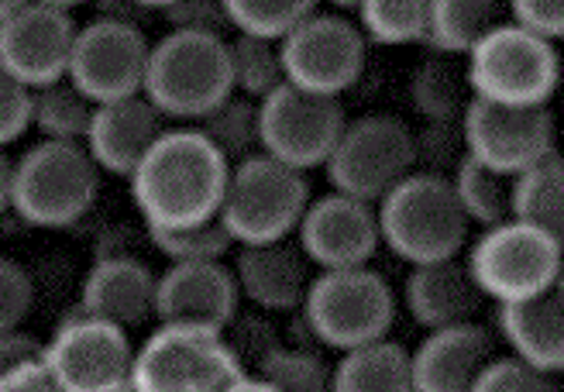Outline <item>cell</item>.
Returning a JSON list of instances; mask_svg holds the SVG:
<instances>
[{
  "label": "cell",
  "instance_id": "6da1fadb",
  "mask_svg": "<svg viewBox=\"0 0 564 392\" xmlns=\"http://www.w3.org/2000/svg\"><path fill=\"white\" fill-rule=\"evenodd\" d=\"M231 165L196 128H162L128 176L145 228H189L217 217Z\"/></svg>",
  "mask_w": 564,
  "mask_h": 392
},
{
  "label": "cell",
  "instance_id": "7a4b0ae2",
  "mask_svg": "<svg viewBox=\"0 0 564 392\" xmlns=\"http://www.w3.org/2000/svg\"><path fill=\"white\" fill-rule=\"evenodd\" d=\"M382 248L406 265L458 259L471 224L465 220L447 176L413 170L376 204Z\"/></svg>",
  "mask_w": 564,
  "mask_h": 392
},
{
  "label": "cell",
  "instance_id": "3957f363",
  "mask_svg": "<svg viewBox=\"0 0 564 392\" xmlns=\"http://www.w3.org/2000/svg\"><path fill=\"white\" fill-rule=\"evenodd\" d=\"M300 320L317 345L345 355L389 338L397 324V293L372 265L321 272L310 279Z\"/></svg>",
  "mask_w": 564,
  "mask_h": 392
},
{
  "label": "cell",
  "instance_id": "277c9868",
  "mask_svg": "<svg viewBox=\"0 0 564 392\" xmlns=\"http://www.w3.org/2000/svg\"><path fill=\"white\" fill-rule=\"evenodd\" d=\"M100 196V170L83 145L39 142L11 170V210L42 231H63L87 217Z\"/></svg>",
  "mask_w": 564,
  "mask_h": 392
},
{
  "label": "cell",
  "instance_id": "5b68a950",
  "mask_svg": "<svg viewBox=\"0 0 564 392\" xmlns=\"http://www.w3.org/2000/svg\"><path fill=\"white\" fill-rule=\"evenodd\" d=\"M231 94L235 90L228 69V39L165 32L152 45L141 97L162 118L196 124Z\"/></svg>",
  "mask_w": 564,
  "mask_h": 392
},
{
  "label": "cell",
  "instance_id": "8992f818",
  "mask_svg": "<svg viewBox=\"0 0 564 392\" xmlns=\"http://www.w3.org/2000/svg\"><path fill=\"white\" fill-rule=\"evenodd\" d=\"M310 200L314 196H310L306 173L259 152L231 165L217 220L231 235L235 248L290 241Z\"/></svg>",
  "mask_w": 564,
  "mask_h": 392
},
{
  "label": "cell",
  "instance_id": "52a82bcc",
  "mask_svg": "<svg viewBox=\"0 0 564 392\" xmlns=\"http://www.w3.org/2000/svg\"><path fill=\"white\" fill-rule=\"evenodd\" d=\"M245 366L224 330L155 324L131 358V392H224Z\"/></svg>",
  "mask_w": 564,
  "mask_h": 392
},
{
  "label": "cell",
  "instance_id": "ba28073f",
  "mask_svg": "<svg viewBox=\"0 0 564 392\" xmlns=\"http://www.w3.org/2000/svg\"><path fill=\"white\" fill-rule=\"evenodd\" d=\"M465 73L475 100L506 107H547L561 83V52L510 24H492L468 55Z\"/></svg>",
  "mask_w": 564,
  "mask_h": 392
},
{
  "label": "cell",
  "instance_id": "9c48e42d",
  "mask_svg": "<svg viewBox=\"0 0 564 392\" xmlns=\"http://www.w3.org/2000/svg\"><path fill=\"white\" fill-rule=\"evenodd\" d=\"M478 293L496 306L541 296L561 286L564 238L544 235L517 220L486 228L465 259Z\"/></svg>",
  "mask_w": 564,
  "mask_h": 392
},
{
  "label": "cell",
  "instance_id": "30bf717a",
  "mask_svg": "<svg viewBox=\"0 0 564 392\" xmlns=\"http://www.w3.org/2000/svg\"><path fill=\"white\" fill-rule=\"evenodd\" d=\"M324 170L334 193L376 207L392 186L416 170L413 131L392 115H365L345 121V131L334 142Z\"/></svg>",
  "mask_w": 564,
  "mask_h": 392
},
{
  "label": "cell",
  "instance_id": "8fae6325",
  "mask_svg": "<svg viewBox=\"0 0 564 392\" xmlns=\"http://www.w3.org/2000/svg\"><path fill=\"white\" fill-rule=\"evenodd\" d=\"M369 42L345 14L314 11L290 35L279 39V59L286 83L296 90L341 100L365 73Z\"/></svg>",
  "mask_w": 564,
  "mask_h": 392
},
{
  "label": "cell",
  "instance_id": "7c38bea8",
  "mask_svg": "<svg viewBox=\"0 0 564 392\" xmlns=\"http://www.w3.org/2000/svg\"><path fill=\"white\" fill-rule=\"evenodd\" d=\"M345 107L334 97H317L282 83L259 100V149L262 155L296 173L324 170L334 142L345 131Z\"/></svg>",
  "mask_w": 564,
  "mask_h": 392
},
{
  "label": "cell",
  "instance_id": "4fadbf2b",
  "mask_svg": "<svg viewBox=\"0 0 564 392\" xmlns=\"http://www.w3.org/2000/svg\"><path fill=\"white\" fill-rule=\"evenodd\" d=\"M128 330L76 311L45 341L42 366L59 392H121L131 375Z\"/></svg>",
  "mask_w": 564,
  "mask_h": 392
},
{
  "label": "cell",
  "instance_id": "5bb4252c",
  "mask_svg": "<svg viewBox=\"0 0 564 392\" xmlns=\"http://www.w3.org/2000/svg\"><path fill=\"white\" fill-rule=\"evenodd\" d=\"M149 52L152 42L141 32V24L97 18L76 28L66 79L94 104L138 97L145 87Z\"/></svg>",
  "mask_w": 564,
  "mask_h": 392
},
{
  "label": "cell",
  "instance_id": "9a60e30c",
  "mask_svg": "<svg viewBox=\"0 0 564 392\" xmlns=\"http://www.w3.org/2000/svg\"><path fill=\"white\" fill-rule=\"evenodd\" d=\"M462 134L468 159L482 162L486 170L506 179L557 152L551 107H506L471 100L462 118Z\"/></svg>",
  "mask_w": 564,
  "mask_h": 392
},
{
  "label": "cell",
  "instance_id": "2e32d148",
  "mask_svg": "<svg viewBox=\"0 0 564 392\" xmlns=\"http://www.w3.org/2000/svg\"><path fill=\"white\" fill-rule=\"evenodd\" d=\"M296 244L306 262L321 272L372 265L382 248L376 207L330 189L306 204L296 228Z\"/></svg>",
  "mask_w": 564,
  "mask_h": 392
},
{
  "label": "cell",
  "instance_id": "e0dca14e",
  "mask_svg": "<svg viewBox=\"0 0 564 392\" xmlns=\"http://www.w3.org/2000/svg\"><path fill=\"white\" fill-rule=\"evenodd\" d=\"M73 42V14L32 0L14 18L0 21V69L28 90L48 87L55 79H66Z\"/></svg>",
  "mask_w": 564,
  "mask_h": 392
},
{
  "label": "cell",
  "instance_id": "ac0fdd59",
  "mask_svg": "<svg viewBox=\"0 0 564 392\" xmlns=\"http://www.w3.org/2000/svg\"><path fill=\"white\" fill-rule=\"evenodd\" d=\"M238 311V283L224 262H169L155 275V324L228 330Z\"/></svg>",
  "mask_w": 564,
  "mask_h": 392
},
{
  "label": "cell",
  "instance_id": "d6986e66",
  "mask_svg": "<svg viewBox=\"0 0 564 392\" xmlns=\"http://www.w3.org/2000/svg\"><path fill=\"white\" fill-rule=\"evenodd\" d=\"M496 358V338L482 324H455L427 330L410 351V372L416 392H471Z\"/></svg>",
  "mask_w": 564,
  "mask_h": 392
},
{
  "label": "cell",
  "instance_id": "ffe728a7",
  "mask_svg": "<svg viewBox=\"0 0 564 392\" xmlns=\"http://www.w3.org/2000/svg\"><path fill=\"white\" fill-rule=\"evenodd\" d=\"M231 272L238 283V296L265 314L300 311L310 290V262L300 244L290 241L238 244Z\"/></svg>",
  "mask_w": 564,
  "mask_h": 392
},
{
  "label": "cell",
  "instance_id": "44dd1931",
  "mask_svg": "<svg viewBox=\"0 0 564 392\" xmlns=\"http://www.w3.org/2000/svg\"><path fill=\"white\" fill-rule=\"evenodd\" d=\"M159 134H162V115L138 94L124 100L97 104L90 131L83 138V149H87L100 173L128 179Z\"/></svg>",
  "mask_w": 564,
  "mask_h": 392
},
{
  "label": "cell",
  "instance_id": "7402d4cb",
  "mask_svg": "<svg viewBox=\"0 0 564 392\" xmlns=\"http://www.w3.org/2000/svg\"><path fill=\"white\" fill-rule=\"evenodd\" d=\"M79 311L121 330L149 324L155 311V272L138 255L94 259L79 290Z\"/></svg>",
  "mask_w": 564,
  "mask_h": 392
},
{
  "label": "cell",
  "instance_id": "603a6c76",
  "mask_svg": "<svg viewBox=\"0 0 564 392\" xmlns=\"http://www.w3.org/2000/svg\"><path fill=\"white\" fill-rule=\"evenodd\" d=\"M486 296L478 293L468 265L458 259H441L427 265H410L403 283V306L423 330H441L475 320Z\"/></svg>",
  "mask_w": 564,
  "mask_h": 392
},
{
  "label": "cell",
  "instance_id": "cb8c5ba5",
  "mask_svg": "<svg viewBox=\"0 0 564 392\" xmlns=\"http://www.w3.org/2000/svg\"><path fill=\"white\" fill-rule=\"evenodd\" d=\"M502 341L510 345L513 358L523 366L561 375L564 372V296L561 286L517 300V303H502L496 314Z\"/></svg>",
  "mask_w": 564,
  "mask_h": 392
},
{
  "label": "cell",
  "instance_id": "d4e9b609",
  "mask_svg": "<svg viewBox=\"0 0 564 392\" xmlns=\"http://www.w3.org/2000/svg\"><path fill=\"white\" fill-rule=\"evenodd\" d=\"M510 220L564 238V162L557 152L510 179Z\"/></svg>",
  "mask_w": 564,
  "mask_h": 392
},
{
  "label": "cell",
  "instance_id": "484cf974",
  "mask_svg": "<svg viewBox=\"0 0 564 392\" xmlns=\"http://www.w3.org/2000/svg\"><path fill=\"white\" fill-rule=\"evenodd\" d=\"M334 392H416L410 351L389 338L345 351L334 366Z\"/></svg>",
  "mask_w": 564,
  "mask_h": 392
},
{
  "label": "cell",
  "instance_id": "4316f807",
  "mask_svg": "<svg viewBox=\"0 0 564 392\" xmlns=\"http://www.w3.org/2000/svg\"><path fill=\"white\" fill-rule=\"evenodd\" d=\"M465 59L455 55H427L410 76V104L423 121H462L471 104Z\"/></svg>",
  "mask_w": 564,
  "mask_h": 392
},
{
  "label": "cell",
  "instance_id": "83f0119b",
  "mask_svg": "<svg viewBox=\"0 0 564 392\" xmlns=\"http://www.w3.org/2000/svg\"><path fill=\"white\" fill-rule=\"evenodd\" d=\"M499 18V0H431L427 11V32H423V45L434 55H465L482 42Z\"/></svg>",
  "mask_w": 564,
  "mask_h": 392
},
{
  "label": "cell",
  "instance_id": "f1b7e54d",
  "mask_svg": "<svg viewBox=\"0 0 564 392\" xmlns=\"http://www.w3.org/2000/svg\"><path fill=\"white\" fill-rule=\"evenodd\" d=\"M94 107L97 104L87 94H79L69 79H55L48 87L32 90V128L42 134V142L83 145Z\"/></svg>",
  "mask_w": 564,
  "mask_h": 392
},
{
  "label": "cell",
  "instance_id": "f546056e",
  "mask_svg": "<svg viewBox=\"0 0 564 392\" xmlns=\"http://www.w3.org/2000/svg\"><path fill=\"white\" fill-rule=\"evenodd\" d=\"M451 189H455V200L465 214L468 224L475 228H496V224L510 220V179L486 170L482 162L462 159L458 170L447 176Z\"/></svg>",
  "mask_w": 564,
  "mask_h": 392
},
{
  "label": "cell",
  "instance_id": "4dcf8cb0",
  "mask_svg": "<svg viewBox=\"0 0 564 392\" xmlns=\"http://www.w3.org/2000/svg\"><path fill=\"white\" fill-rule=\"evenodd\" d=\"M207 142L220 152V159L235 165L248 155H259V104L231 94L228 100H220L210 115H204L193 124Z\"/></svg>",
  "mask_w": 564,
  "mask_h": 392
},
{
  "label": "cell",
  "instance_id": "1f68e13d",
  "mask_svg": "<svg viewBox=\"0 0 564 392\" xmlns=\"http://www.w3.org/2000/svg\"><path fill=\"white\" fill-rule=\"evenodd\" d=\"M228 69H231V90L256 104L286 83V73H282V59H279V42L272 39L235 32L228 39Z\"/></svg>",
  "mask_w": 564,
  "mask_h": 392
},
{
  "label": "cell",
  "instance_id": "d6a6232c",
  "mask_svg": "<svg viewBox=\"0 0 564 392\" xmlns=\"http://www.w3.org/2000/svg\"><path fill=\"white\" fill-rule=\"evenodd\" d=\"M427 11L431 0H361V8L355 11V24L365 42L400 48L423 42Z\"/></svg>",
  "mask_w": 564,
  "mask_h": 392
},
{
  "label": "cell",
  "instance_id": "836d02e7",
  "mask_svg": "<svg viewBox=\"0 0 564 392\" xmlns=\"http://www.w3.org/2000/svg\"><path fill=\"white\" fill-rule=\"evenodd\" d=\"M145 241L169 262H224L235 251L231 235L217 217L189 228H145Z\"/></svg>",
  "mask_w": 564,
  "mask_h": 392
},
{
  "label": "cell",
  "instance_id": "e575fe53",
  "mask_svg": "<svg viewBox=\"0 0 564 392\" xmlns=\"http://www.w3.org/2000/svg\"><path fill=\"white\" fill-rule=\"evenodd\" d=\"M321 0H224L231 32L279 42L293 28L317 11Z\"/></svg>",
  "mask_w": 564,
  "mask_h": 392
},
{
  "label": "cell",
  "instance_id": "d590c367",
  "mask_svg": "<svg viewBox=\"0 0 564 392\" xmlns=\"http://www.w3.org/2000/svg\"><path fill=\"white\" fill-rule=\"evenodd\" d=\"M259 375L279 392H334V369L306 348H272L259 361Z\"/></svg>",
  "mask_w": 564,
  "mask_h": 392
},
{
  "label": "cell",
  "instance_id": "8d00e7d4",
  "mask_svg": "<svg viewBox=\"0 0 564 392\" xmlns=\"http://www.w3.org/2000/svg\"><path fill=\"white\" fill-rule=\"evenodd\" d=\"M413 155L420 173L451 176L458 170V162L468 155L462 121H427L420 134H413Z\"/></svg>",
  "mask_w": 564,
  "mask_h": 392
},
{
  "label": "cell",
  "instance_id": "74e56055",
  "mask_svg": "<svg viewBox=\"0 0 564 392\" xmlns=\"http://www.w3.org/2000/svg\"><path fill=\"white\" fill-rule=\"evenodd\" d=\"M471 392H561V385H557V375L530 369L513 355L510 358L496 355Z\"/></svg>",
  "mask_w": 564,
  "mask_h": 392
},
{
  "label": "cell",
  "instance_id": "f35d334b",
  "mask_svg": "<svg viewBox=\"0 0 564 392\" xmlns=\"http://www.w3.org/2000/svg\"><path fill=\"white\" fill-rule=\"evenodd\" d=\"M162 18L169 21L173 32H193V35H214V39H228L231 35V21L224 11V0H173Z\"/></svg>",
  "mask_w": 564,
  "mask_h": 392
},
{
  "label": "cell",
  "instance_id": "ab89813d",
  "mask_svg": "<svg viewBox=\"0 0 564 392\" xmlns=\"http://www.w3.org/2000/svg\"><path fill=\"white\" fill-rule=\"evenodd\" d=\"M32 303H35V283L28 269L18 265L14 259L0 255V334L21 327L24 317L32 314Z\"/></svg>",
  "mask_w": 564,
  "mask_h": 392
},
{
  "label": "cell",
  "instance_id": "60d3db41",
  "mask_svg": "<svg viewBox=\"0 0 564 392\" xmlns=\"http://www.w3.org/2000/svg\"><path fill=\"white\" fill-rule=\"evenodd\" d=\"M32 128V90L0 69V152H8Z\"/></svg>",
  "mask_w": 564,
  "mask_h": 392
},
{
  "label": "cell",
  "instance_id": "b9f144b4",
  "mask_svg": "<svg viewBox=\"0 0 564 392\" xmlns=\"http://www.w3.org/2000/svg\"><path fill=\"white\" fill-rule=\"evenodd\" d=\"M506 4H510L513 24L523 32L554 45L564 39V0H506Z\"/></svg>",
  "mask_w": 564,
  "mask_h": 392
},
{
  "label": "cell",
  "instance_id": "7bdbcfd3",
  "mask_svg": "<svg viewBox=\"0 0 564 392\" xmlns=\"http://www.w3.org/2000/svg\"><path fill=\"white\" fill-rule=\"evenodd\" d=\"M42 351H45V341H39L35 334H28L21 327L4 330L0 334V375L28 366V361H42Z\"/></svg>",
  "mask_w": 564,
  "mask_h": 392
},
{
  "label": "cell",
  "instance_id": "ee69618b",
  "mask_svg": "<svg viewBox=\"0 0 564 392\" xmlns=\"http://www.w3.org/2000/svg\"><path fill=\"white\" fill-rule=\"evenodd\" d=\"M0 392H59V385L52 382L42 361H28V366L0 375Z\"/></svg>",
  "mask_w": 564,
  "mask_h": 392
},
{
  "label": "cell",
  "instance_id": "f6af8a7d",
  "mask_svg": "<svg viewBox=\"0 0 564 392\" xmlns=\"http://www.w3.org/2000/svg\"><path fill=\"white\" fill-rule=\"evenodd\" d=\"M90 4L97 8V18H104V21L138 24V21H141V14H145L138 4H131V0H90Z\"/></svg>",
  "mask_w": 564,
  "mask_h": 392
},
{
  "label": "cell",
  "instance_id": "bcb514c9",
  "mask_svg": "<svg viewBox=\"0 0 564 392\" xmlns=\"http://www.w3.org/2000/svg\"><path fill=\"white\" fill-rule=\"evenodd\" d=\"M11 170L14 162L8 159V152H0V214L11 210Z\"/></svg>",
  "mask_w": 564,
  "mask_h": 392
},
{
  "label": "cell",
  "instance_id": "7dc6e473",
  "mask_svg": "<svg viewBox=\"0 0 564 392\" xmlns=\"http://www.w3.org/2000/svg\"><path fill=\"white\" fill-rule=\"evenodd\" d=\"M224 392H279V389H275V385H269L262 375H248V372H245V375H238V379H235L228 389H224Z\"/></svg>",
  "mask_w": 564,
  "mask_h": 392
},
{
  "label": "cell",
  "instance_id": "c3c4849f",
  "mask_svg": "<svg viewBox=\"0 0 564 392\" xmlns=\"http://www.w3.org/2000/svg\"><path fill=\"white\" fill-rule=\"evenodd\" d=\"M32 0H0V21H8V18H14L21 8H28Z\"/></svg>",
  "mask_w": 564,
  "mask_h": 392
},
{
  "label": "cell",
  "instance_id": "681fc988",
  "mask_svg": "<svg viewBox=\"0 0 564 392\" xmlns=\"http://www.w3.org/2000/svg\"><path fill=\"white\" fill-rule=\"evenodd\" d=\"M39 4H48V8H59V11H76V8H83V4H90V0H39Z\"/></svg>",
  "mask_w": 564,
  "mask_h": 392
},
{
  "label": "cell",
  "instance_id": "f907efd6",
  "mask_svg": "<svg viewBox=\"0 0 564 392\" xmlns=\"http://www.w3.org/2000/svg\"><path fill=\"white\" fill-rule=\"evenodd\" d=\"M324 4H330L337 14H355L361 8V0H324Z\"/></svg>",
  "mask_w": 564,
  "mask_h": 392
},
{
  "label": "cell",
  "instance_id": "816d5d0a",
  "mask_svg": "<svg viewBox=\"0 0 564 392\" xmlns=\"http://www.w3.org/2000/svg\"><path fill=\"white\" fill-rule=\"evenodd\" d=\"M131 4H138L145 14H149V11H159V14H162L169 4H173V0H131Z\"/></svg>",
  "mask_w": 564,
  "mask_h": 392
}]
</instances>
